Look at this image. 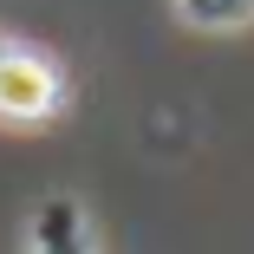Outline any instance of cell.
Returning <instances> with one entry per match:
<instances>
[{"label":"cell","mask_w":254,"mask_h":254,"mask_svg":"<svg viewBox=\"0 0 254 254\" xmlns=\"http://www.w3.org/2000/svg\"><path fill=\"white\" fill-rule=\"evenodd\" d=\"M65 105H72V72L46 46L0 26V124L33 130V124L65 118Z\"/></svg>","instance_id":"6da1fadb"},{"label":"cell","mask_w":254,"mask_h":254,"mask_svg":"<svg viewBox=\"0 0 254 254\" xmlns=\"http://www.w3.org/2000/svg\"><path fill=\"white\" fill-rule=\"evenodd\" d=\"M20 254H98L91 209H85L72 189L39 195L33 209H26V222H20Z\"/></svg>","instance_id":"7a4b0ae2"},{"label":"cell","mask_w":254,"mask_h":254,"mask_svg":"<svg viewBox=\"0 0 254 254\" xmlns=\"http://www.w3.org/2000/svg\"><path fill=\"white\" fill-rule=\"evenodd\" d=\"M170 13L189 33H248L254 26V0H170Z\"/></svg>","instance_id":"3957f363"}]
</instances>
